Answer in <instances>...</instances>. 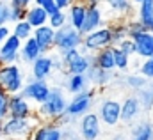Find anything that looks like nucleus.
I'll return each mask as SVG.
<instances>
[{"instance_id": "nucleus-1", "label": "nucleus", "mask_w": 153, "mask_h": 140, "mask_svg": "<svg viewBox=\"0 0 153 140\" xmlns=\"http://www.w3.org/2000/svg\"><path fill=\"white\" fill-rule=\"evenodd\" d=\"M66 106H68L66 91L61 85H55V87H52L48 98L41 105H38V110L34 113L39 117V121H53L55 122L66 112Z\"/></svg>"}, {"instance_id": "nucleus-2", "label": "nucleus", "mask_w": 153, "mask_h": 140, "mask_svg": "<svg viewBox=\"0 0 153 140\" xmlns=\"http://www.w3.org/2000/svg\"><path fill=\"white\" fill-rule=\"evenodd\" d=\"M39 117L34 113L32 117H7L2 121V137L7 140H29L34 128L38 126Z\"/></svg>"}, {"instance_id": "nucleus-3", "label": "nucleus", "mask_w": 153, "mask_h": 140, "mask_svg": "<svg viewBox=\"0 0 153 140\" xmlns=\"http://www.w3.org/2000/svg\"><path fill=\"white\" fill-rule=\"evenodd\" d=\"M25 85V74L18 64H0V89L7 94L22 92Z\"/></svg>"}, {"instance_id": "nucleus-4", "label": "nucleus", "mask_w": 153, "mask_h": 140, "mask_svg": "<svg viewBox=\"0 0 153 140\" xmlns=\"http://www.w3.org/2000/svg\"><path fill=\"white\" fill-rule=\"evenodd\" d=\"M64 62V74H85L93 66V53H82L80 48L61 53Z\"/></svg>"}, {"instance_id": "nucleus-5", "label": "nucleus", "mask_w": 153, "mask_h": 140, "mask_svg": "<svg viewBox=\"0 0 153 140\" xmlns=\"http://www.w3.org/2000/svg\"><path fill=\"white\" fill-rule=\"evenodd\" d=\"M109 46H112V32H111L109 25H105V27L96 29V30H93L82 37L80 52L82 53H96V52L109 48Z\"/></svg>"}, {"instance_id": "nucleus-6", "label": "nucleus", "mask_w": 153, "mask_h": 140, "mask_svg": "<svg viewBox=\"0 0 153 140\" xmlns=\"http://www.w3.org/2000/svg\"><path fill=\"white\" fill-rule=\"evenodd\" d=\"M82 37L84 35L76 30L75 27H71L70 23H66L64 27L55 30L53 37V50L57 53H64L68 50H75L82 46Z\"/></svg>"}, {"instance_id": "nucleus-7", "label": "nucleus", "mask_w": 153, "mask_h": 140, "mask_svg": "<svg viewBox=\"0 0 153 140\" xmlns=\"http://www.w3.org/2000/svg\"><path fill=\"white\" fill-rule=\"evenodd\" d=\"M96 92H98L96 87H89L87 91L71 96V98L68 99L66 113L71 115V117H75V119H78V117H82L84 113L91 112V106L94 103V94H96Z\"/></svg>"}, {"instance_id": "nucleus-8", "label": "nucleus", "mask_w": 153, "mask_h": 140, "mask_svg": "<svg viewBox=\"0 0 153 140\" xmlns=\"http://www.w3.org/2000/svg\"><path fill=\"white\" fill-rule=\"evenodd\" d=\"M76 133L82 140H98L102 135V121L96 112H87L76 121Z\"/></svg>"}, {"instance_id": "nucleus-9", "label": "nucleus", "mask_w": 153, "mask_h": 140, "mask_svg": "<svg viewBox=\"0 0 153 140\" xmlns=\"http://www.w3.org/2000/svg\"><path fill=\"white\" fill-rule=\"evenodd\" d=\"M52 91V85L48 83V80H36V78H29L22 89V94L34 105H41L48 94Z\"/></svg>"}, {"instance_id": "nucleus-10", "label": "nucleus", "mask_w": 153, "mask_h": 140, "mask_svg": "<svg viewBox=\"0 0 153 140\" xmlns=\"http://www.w3.org/2000/svg\"><path fill=\"white\" fill-rule=\"evenodd\" d=\"M96 113L103 124L114 128L121 122V101H117L114 98H107L100 103Z\"/></svg>"}, {"instance_id": "nucleus-11", "label": "nucleus", "mask_w": 153, "mask_h": 140, "mask_svg": "<svg viewBox=\"0 0 153 140\" xmlns=\"http://www.w3.org/2000/svg\"><path fill=\"white\" fill-rule=\"evenodd\" d=\"M22 43L16 35H9L2 44H0V64H16L20 60V48Z\"/></svg>"}, {"instance_id": "nucleus-12", "label": "nucleus", "mask_w": 153, "mask_h": 140, "mask_svg": "<svg viewBox=\"0 0 153 140\" xmlns=\"http://www.w3.org/2000/svg\"><path fill=\"white\" fill-rule=\"evenodd\" d=\"M105 27V20H103V11L100 7V4H91L87 5V13H85V20H84V25L80 29V34L85 35L96 29H102Z\"/></svg>"}, {"instance_id": "nucleus-13", "label": "nucleus", "mask_w": 153, "mask_h": 140, "mask_svg": "<svg viewBox=\"0 0 153 140\" xmlns=\"http://www.w3.org/2000/svg\"><path fill=\"white\" fill-rule=\"evenodd\" d=\"M34 115V108L32 103L22 94H11L9 98V117H32Z\"/></svg>"}, {"instance_id": "nucleus-14", "label": "nucleus", "mask_w": 153, "mask_h": 140, "mask_svg": "<svg viewBox=\"0 0 153 140\" xmlns=\"http://www.w3.org/2000/svg\"><path fill=\"white\" fill-rule=\"evenodd\" d=\"M53 74V60L50 53H43L30 64V78L48 80Z\"/></svg>"}, {"instance_id": "nucleus-15", "label": "nucleus", "mask_w": 153, "mask_h": 140, "mask_svg": "<svg viewBox=\"0 0 153 140\" xmlns=\"http://www.w3.org/2000/svg\"><path fill=\"white\" fill-rule=\"evenodd\" d=\"M143 112V105L139 96H126L121 101V122L132 124Z\"/></svg>"}, {"instance_id": "nucleus-16", "label": "nucleus", "mask_w": 153, "mask_h": 140, "mask_svg": "<svg viewBox=\"0 0 153 140\" xmlns=\"http://www.w3.org/2000/svg\"><path fill=\"white\" fill-rule=\"evenodd\" d=\"M135 44V55L144 59L153 57V32L150 30H141L139 34H135L134 37H130Z\"/></svg>"}, {"instance_id": "nucleus-17", "label": "nucleus", "mask_w": 153, "mask_h": 140, "mask_svg": "<svg viewBox=\"0 0 153 140\" xmlns=\"http://www.w3.org/2000/svg\"><path fill=\"white\" fill-rule=\"evenodd\" d=\"M32 37L36 39V43L41 48V53H50L53 50V37H55V29H52L48 23L34 29Z\"/></svg>"}, {"instance_id": "nucleus-18", "label": "nucleus", "mask_w": 153, "mask_h": 140, "mask_svg": "<svg viewBox=\"0 0 153 140\" xmlns=\"http://www.w3.org/2000/svg\"><path fill=\"white\" fill-rule=\"evenodd\" d=\"M89 87H93V85L89 83L85 74H66V80L62 83V89L66 91V94H71V96L87 91Z\"/></svg>"}, {"instance_id": "nucleus-19", "label": "nucleus", "mask_w": 153, "mask_h": 140, "mask_svg": "<svg viewBox=\"0 0 153 140\" xmlns=\"http://www.w3.org/2000/svg\"><path fill=\"white\" fill-rule=\"evenodd\" d=\"M85 13H87V4H85V2H80V0L73 2V4L66 9L68 23H70L71 27H75L78 32H80V29H82V25H84Z\"/></svg>"}, {"instance_id": "nucleus-20", "label": "nucleus", "mask_w": 153, "mask_h": 140, "mask_svg": "<svg viewBox=\"0 0 153 140\" xmlns=\"http://www.w3.org/2000/svg\"><path fill=\"white\" fill-rule=\"evenodd\" d=\"M39 55H43V53H41V48H39V44L36 43L34 37H29L22 43V48H20V60L22 62L32 64Z\"/></svg>"}, {"instance_id": "nucleus-21", "label": "nucleus", "mask_w": 153, "mask_h": 140, "mask_svg": "<svg viewBox=\"0 0 153 140\" xmlns=\"http://www.w3.org/2000/svg\"><path fill=\"white\" fill-rule=\"evenodd\" d=\"M93 66H96L98 69H103V71H112V69H116L112 46L103 48V50H100V52L93 53Z\"/></svg>"}, {"instance_id": "nucleus-22", "label": "nucleus", "mask_w": 153, "mask_h": 140, "mask_svg": "<svg viewBox=\"0 0 153 140\" xmlns=\"http://www.w3.org/2000/svg\"><path fill=\"white\" fill-rule=\"evenodd\" d=\"M25 20L30 23L32 29H38V27H43L48 23V13L45 9H41L39 5L32 4L27 7V13H25Z\"/></svg>"}, {"instance_id": "nucleus-23", "label": "nucleus", "mask_w": 153, "mask_h": 140, "mask_svg": "<svg viewBox=\"0 0 153 140\" xmlns=\"http://www.w3.org/2000/svg\"><path fill=\"white\" fill-rule=\"evenodd\" d=\"M139 9H137V21L146 29L150 30L153 27V0H141V4H137Z\"/></svg>"}, {"instance_id": "nucleus-24", "label": "nucleus", "mask_w": 153, "mask_h": 140, "mask_svg": "<svg viewBox=\"0 0 153 140\" xmlns=\"http://www.w3.org/2000/svg\"><path fill=\"white\" fill-rule=\"evenodd\" d=\"M130 140H153L152 122H137L130 130Z\"/></svg>"}, {"instance_id": "nucleus-25", "label": "nucleus", "mask_w": 153, "mask_h": 140, "mask_svg": "<svg viewBox=\"0 0 153 140\" xmlns=\"http://www.w3.org/2000/svg\"><path fill=\"white\" fill-rule=\"evenodd\" d=\"M109 29L112 32V46H117L121 41L128 37V21H116L109 25Z\"/></svg>"}, {"instance_id": "nucleus-26", "label": "nucleus", "mask_w": 153, "mask_h": 140, "mask_svg": "<svg viewBox=\"0 0 153 140\" xmlns=\"http://www.w3.org/2000/svg\"><path fill=\"white\" fill-rule=\"evenodd\" d=\"M11 34L16 35L20 41H25V39L32 37V34H34V29L30 27V23H29L27 20H22V21L13 23V27H11Z\"/></svg>"}, {"instance_id": "nucleus-27", "label": "nucleus", "mask_w": 153, "mask_h": 140, "mask_svg": "<svg viewBox=\"0 0 153 140\" xmlns=\"http://www.w3.org/2000/svg\"><path fill=\"white\" fill-rule=\"evenodd\" d=\"M112 53H114V66H116V69L126 73V71L130 69V59H132V57H128L126 53H123L117 46H112Z\"/></svg>"}, {"instance_id": "nucleus-28", "label": "nucleus", "mask_w": 153, "mask_h": 140, "mask_svg": "<svg viewBox=\"0 0 153 140\" xmlns=\"http://www.w3.org/2000/svg\"><path fill=\"white\" fill-rule=\"evenodd\" d=\"M68 23V14H66V11H62V9H57L53 14H50L48 16V25L52 27V29H61V27H64Z\"/></svg>"}, {"instance_id": "nucleus-29", "label": "nucleus", "mask_w": 153, "mask_h": 140, "mask_svg": "<svg viewBox=\"0 0 153 140\" xmlns=\"http://www.w3.org/2000/svg\"><path fill=\"white\" fill-rule=\"evenodd\" d=\"M52 124H53V121H41L38 126L34 128V131H32V135H30L29 140H45L46 135H48V131H50V128H52Z\"/></svg>"}, {"instance_id": "nucleus-30", "label": "nucleus", "mask_w": 153, "mask_h": 140, "mask_svg": "<svg viewBox=\"0 0 153 140\" xmlns=\"http://www.w3.org/2000/svg\"><path fill=\"white\" fill-rule=\"evenodd\" d=\"M9 98H11V94H7L4 89H0V121L9 117Z\"/></svg>"}, {"instance_id": "nucleus-31", "label": "nucleus", "mask_w": 153, "mask_h": 140, "mask_svg": "<svg viewBox=\"0 0 153 140\" xmlns=\"http://www.w3.org/2000/svg\"><path fill=\"white\" fill-rule=\"evenodd\" d=\"M126 83H130V87L135 89V91H141L144 85H148V83H146V78H144L143 74H139V73L128 74V76H126Z\"/></svg>"}, {"instance_id": "nucleus-32", "label": "nucleus", "mask_w": 153, "mask_h": 140, "mask_svg": "<svg viewBox=\"0 0 153 140\" xmlns=\"http://www.w3.org/2000/svg\"><path fill=\"white\" fill-rule=\"evenodd\" d=\"M25 13H27V9L16 7V5H11L9 4V23H16V21L25 20Z\"/></svg>"}, {"instance_id": "nucleus-33", "label": "nucleus", "mask_w": 153, "mask_h": 140, "mask_svg": "<svg viewBox=\"0 0 153 140\" xmlns=\"http://www.w3.org/2000/svg\"><path fill=\"white\" fill-rule=\"evenodd\" d=\"M137 73H139V74H143L146 80L153 78V57H150V59H144V60L141 62V66H139Z\"/></svg>"}, {"instance_id": "nucleus-34", "label": "nucleus", "mask_w": 153, "mask_h": 140, "mask_svg": "<svg viewBox=\"0 0 153 140\" xmlns=\"http://www.w3.org/2000/svg\"><path fill=\"white\" fill-rule=\"evenodd\" d=\"M117 48H119L123 53H126L128 57H134V55H135V44H134V41H132L130 37H126L125 41H121V43L117 44Z\"/></svg>"}, {"instance_id": "nucleus-35", "label": "nucleus", "mask_w": 153, "mask_h": 140, "mask_svg": "<svg viewBox=\"0 0 153 140\" xmlns=\"http://www.w3.org/2000/svg\"><path fill=\"white\" fill-rule=\"evenodd\" d=\"M34 4L39 5L41 9H45L46 13H48V16L50 14H53L59 7H57V4H55V0H34Z\"/></svg>"}, {"instance_id": "nucleus-36", "label": "nucleus", "mask_w": 153, "mask_h": 140, "mask_svg": "<svg viewBox=\"0 0 153 140\" xmlns=\"http://www.w3.org/2000/svg\"><path fill=\"white\" fill-rule=\"evenodd\" d=\"M45 140H62V126H59L57 122H53Z\"/></svg>"}, {"instance_id": "nucleus-37", "label": "nucleus", "mask_w": 153, "mask_h": 140, "mask_svg": "<svg viewBox=\"0 0 153 140\" xmlns=\"http://www.w3.org/2000/svg\"><path fill=\"white\" fill-rule=\"evenodd\" d=\"M0 25H9V2L0 0Z\"/></svg>"}, {"instance_id": "nucleus-38", "label": "nucleus", "mask_w": 153, "mask_h": 140, "mask_svg": "<svg viewBox=\"0 0 153 140\" xmlns=\"http://www.w3.org/2000/svg\"><path fill=\"white\" fill-rule=\"evenodd\" d=\"M62 140H82L78 137V133H76L75 130H71L70 126H66V128H62Z\"/></svg>"}, {"instance_id": "nucleus-39", "label": "nucleus", "mask_w": 153, "mask_h": 140, "mask_svg": "<svg viewBox=\"0 0 153 140\" xmlns=\"http://www.w3.org/2000/svg\"><path fill=\"white\" fill-rule=\"evenodd\" d=\"M11 35V27L9 25H0V44Z\"/></svg>"}, {"instance_id": "nucleus-40", "label": "nucleus", "mask_w": 153, "mask_h": 140, "mask_svg": "<svg viewBox=\"0 0 153 140\" xmlns=\"http://www.w3.org/2000/svg\"><path fill=\"white\" fill-rule=\"evenodd\" d=\"M9 4H11V5H16V7H23V9H27L29 5L34 4V0H9Z\"/></svg>"}, {"instance_id": "nucleus-41", "label": "nucleus", "mask_w": 153, "mask_h": 140, "mask_svg": "<svg viewBox=\"0 0 153 140\" xmlns=\"http://www.w3.org/2000/svg\"><path fill=\"white\" fill-rule=\"evenodd\" d=\"M73 2H76V0H55V4H57V7L59 9H62V11H66Z\"/></svg>"}, {"instance_id": "nucleus-42", "label": "nucleus", "mask_w": 153, "mask_h": 140, "mask_svg": "<svg viewBox=\"0 0 153 140\" xmlns=\"http://www.w3.org/2000/svg\"><path fill=\"white\" fill-rule=\"evenodd\" d=\"M105 2H107V5H109V7H111L112 11H114V9H116V5H117V4H119L121 0H105Z\"/></svg>"}, {"instance_id": "nucleus-43", "label": "nucleus", "mask_w": 153, "mask_h": 140, "mask_svg": "<svg viewBox=\"0 0 153 140\" xmlns=\"http://www.w3.org/2000/svg\"><path fill=\"white\" fill-rule=\"evenodd\" d=\"M114 140H126V139H125V137H123V135H117V137H116Z\"/></svg>"}, {"instance_id": "nucleus-44", "label": "nucleus", "mask_w": 153, "mask_h": 140, "mask_svg": "<svg viewBox=\"0 0 153 140\" xmlns=\"http://www.w3.org/2000/svg\"><path fill=\"white\" fill-rule=\"evenodd\" d=\"M132 4H141V0H130Z\"/></svg>"}, {"instance_id": "nucleus-45", "label": "nucleus", "mask_w": 153, "mask_h": 140, "mask_svg": "<svg viewBox=\"0 0 153 140\" xmlns=\"http://www.w3.org/2000/svg\"><path fill=\"white\" fill-rule=\"evenodd\" d=\"M0 139H2V121H0Z\"/></svg>"}, {"instance_id": "nucleus-46", "label": "nucleus", "mask_w": 153, "mask_h": 140, "mask_svg": "<svg viewBox=\"0 0 153 140\" xmlns=\"http://www.w3.org/2000/svg\"><path fill=\"white\" fill-rule=\"evenodd\" d=\"M150 32H153V27H152V29H150Z\"/></svg>"}]
</instances>
